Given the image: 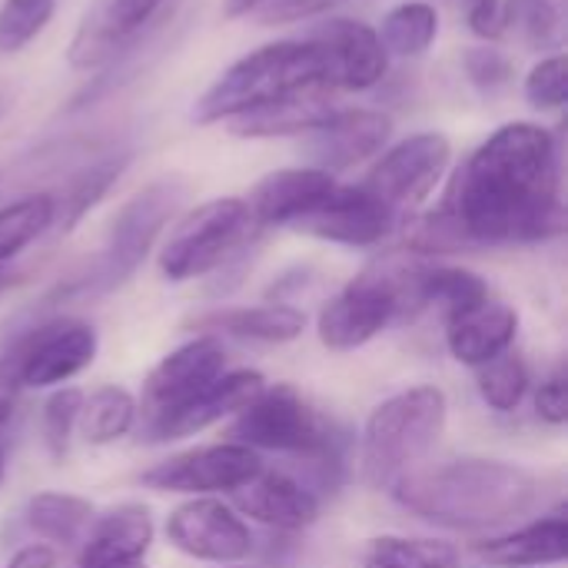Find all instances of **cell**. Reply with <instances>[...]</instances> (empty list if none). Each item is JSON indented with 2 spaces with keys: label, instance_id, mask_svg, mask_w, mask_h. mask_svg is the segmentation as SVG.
Returning a JSON list of instances; mask_svg holds the SVG:
<instances>
[{
  "label": "cell",
  "instance_id": "27",
  "mask_svg": "<svg viewBox=\"0 0 568 568\" xmlns=\"http://www.w3.org/2000/svg\"><path fill=\"white\" fill-rule=\"evenodd\" d=\"M136 399L126 389L100 386L97 393H90V399H83L77 429L90 446H106L123 439L136 426Z\"/></svg>",
  "mask_w": 568,
  "mask_h": 568
},
{
  "label": "cell",
  "instance_id": "43",
  "mask_svg": "<svg viewBox=\"0 0 568 568\" xmlns=\"http://www.w3.org/2000/svg\"><path fill=\"white\" fill-rule=\"evenodd\" d=\"M10 413H13V406H10V399L7 396H0V426L10 419Z\"/></svg>",
  "mask_w": 568,
  "mask_h": 568
},
{
  "label": "cell",
  "instance_id": "23",
  "mask_svg": "<svg viewBox=\"0 0 568 568\" xmlns=\"http://www.w3.org/2000/svg\"><path fill=\"white\" fill-rule=\"evenodd\" d=\"M336 103L329 90H303L286 100L256 106L250 113H240L226 120L233 136L243 140H273V136H306L316 130L326 116H333Z\"/></svg>",
  "mask_w": 568,
  "mask_h": 568
},
{
  "label": "cell",
  "instance_id": "33",
  "mask_svg": "<svg viewBox=\"0 0 568 568\" xmlns=\"http://www.w3.org/2000/svg\"><path fill=\"white\" fill-rule=\"evenodd\" d=\"M57 13V0H3L0 3V53H20L37 40Z\"/></svg>",
  "mask_w": 568,
  "mask_h": 568
},
{
  "label": "cell",
  "instance_id": "14",
  "mask_svg": "<svg viewBox=\"0 0 568 568\" xmlns=\"http://www.w3.org/2000/svg\"><path fill=\"white\" fill-rule=\"evenodd\" d=\"M393 136V116L383 110L356 106V110H333L316 130L303 136V153L310 156V166L326 173L353 170L386 150Z\"/></svg>",
  "mask_w": 568,
  "mask_h": 568
},
{
  "label": "cell",
  "instance_id": "38",
  "mask_svg": "<svg viewBox=\"0 0 568 568\" xmlns=\"http://www.w3.org/2000/svg\"><path fill=\"white\" fill-rule=\"evenodd\" d=\"M466 10V23L483 40H499L513 30V0H453Z\"/></svg>",
  "mask_w": 568,
  "mask_h": 568
},
{
  "label": "cell",
  "instance_id": "46",
  "mask_svg": "<svg viewBox=\"0 0 568 568\" xmlns=\"http://www.w3.org/2000/svg\"><path fill=\"white\" fill-rule=\"evenodd\" d=\"M0 483H3V449H0Z\"/></svg>",
  "mask_w": 568,
  "mask_h": 568
},
{
  "label": "cell",
  "instance_id": "17",
  "mask_svg": "<svg viewBox=\"0 0 568 568\" xmlns=\"http://www.w3.org/2000/svg\"><path fill=\"white\" fill-rule=\"evenodd\" d=\"M336 190V176L316 166H290L266 173L246 196L256 230L263 226H296Z\"/></svg>",
  "mask_w": 568,
  "mask_h": 568
},
{
  "label": "cell",
  "instance_id": "18",
  "mask_svg": "<svg viewBox=\"0 0 568 568\" xmlns=\"http://www.w3.org/2000/svg\"><path fill=\"white\" fill-rule=\"evenodd\" d=\"M266 379L256 369H236V373H223L216 383H210L200 396H193L183 409L170 413L166 419L153 423L146 433V439L160 443V439H186L196 436L223 419H233L240 409H246L260 393H263Z\"/></svg>",
  "mask_w": 568,
  "mask_h": 568
},
{
  "label": "cell",
  "instance_id": "4",
  "mask_svg": "<svg viewBox=\"0 0 568 568\" xmlns=\"http://www.w3.org/2000/svg\"><path fill=\"white\" fill-rule=\"evenodd\" d=\"M423 273L426 263L403 256H386L366 266L320 310V343L333 353H353L396 320L423 313Z\"/></svg>",
  "mask_w": 568,
  "mask_h": 568
},
{
  "label": "cell",
  "instance_id": "40",
  "mask_svg": "<svg viewBox=\"0 0 568 568\" xmlns=\"http://www.w3.org/2000/svg\"><path fill=\"white\" fill-rule=\"evenodd\" d=\"M536 413L542 423L549 426H566L568 419V396H566V376L562 369H556L536 393Z\"/></svg>",
  "mask_w": 568,
  "mask_h": 568
},
{
  "label": "cell",
  "instance_id": "30",
  "mask_svg": "<svg viewBox=\"0 0 568 568\" xmlns=\"http://www.w3.org/2000/svg\"><path fill=\"white\" fill-rule=\"evenodd\" d=\"M53 230V196L30 193L0 206V266Z\"/></svg>",
  "mask_w": 568,
  "mask_h": 568
},
{
  "label": "cell",
  "instance_id": "44",
  "mask_svg": "<svg viewBox=\"0 0 568 568\" xmlns=\"http://www.w3.org/2000/svg\"><path fill=\"white\" fill-rule=\"evenodd\" d=\"M7 283H10V280H7V273L0 270V296H3V290H7Z\"/></svg>",
  "mask_w": 568,
  "mask_h": 568
},
{
  "label": "cell",
  "instance_id": "11",
  "mask_svg": "<svg viewBox=\"0 0 568 568\" xmlns=\"http://www.w3.org/2000/svg\"><path fill=\"white\" fill-rule=\"evenodd\" d=\"M226 373V349L220 336H196L173 353H166L146 376L136 413H143V429L183 409L193 396H200L210 383Z\"/></svg>",
  "mask_w": 568,
  "mask_h": 568
},
{
  "label": "cell",
  "instance_id": "29",
  "mask_svg": "<svg viewBox=\"0 0 568 568\" xmlns=\"http://www.w3.org/2000/svg\"><path fill=\"white\" fill-rule=\"evenodd\" d=\"M459 549L439 539L379 536L363 552V568H459Z\"/></svg>",
  "mask_w": 568,
  "mask_h": 568
},
{
  "label": "cell",
  "instance_id": "41",
  "mask_svg": "<svg viewBox=\"0 0 568 568\" xmlns=\"http://www.w3.org/2000/svg\"><path fill=\"white\" fill-rule=\"evenodd\" d=\"M7 568H57V552L50 546H27L10 559Z\"/></svg>",
  "mask_w": 568,
  "mask_h": 568
},
{
  "label": "cell",
  "instance_id": "20",
  "mask_svg": "<svg viewBox=\"0 0 568 568\" xmlns=\"http://www.w3.org/2000/svg\"><path fill=\"white\" fill-rule=\"evenodd\" d=\"M153 546V516L136 506H116L93 519L87 539L80 542L77 568H146Z\"/></svg>",
  "mask_w": 568,
  "mask_h": 568
},
{
  "label": "cell",
  "instance_id": "1",
  "mask_svg": "<svg viewBox=\"0 0 568 568\" xmlns=\"http://www.w3.org/2000/svg\"><path fill=\"white\" fill-rule=\"evenodd\" d=\"M566 230L562 156L539 123H503L449 176L436 210L406 223L419 256L542 243Z\"/></svg>",
  "mask_w": 568,
  "mask_h": 568
},
{
  "label": "cell",
  "instance_id": "31",
  "mask_svg": "<svg viewBox=\"0 0 568 568\" xmlns=\"http://www.w3.org/2000/svg\"><path fill=\"white\" fill-rule=\"evenodd\" d=\"M493 296L489 283L473 273V270H463V266H429L426 263V273H423V303L426 310L429 306H439L443 320Z\"/></svg>",
  "mask_w": 568,
  "mask_h": 568
},
{
  "label": "cell",
  "instance_id": "10",
  "mask_svg": "<svg viewBox=\"0 0 568 568\" xmlns=\"http://www.w3.org/2000/svg\"><path fill=\"white\" fill-rule=\"evenodd\" d=\"M453 163V143L439 130L413 133L399 140L396 146L383 150V156L369 166L363 176V190L373 193L383 206H389L399 220H406L413 210H419Z\"/></svg>",
  "mask_w": 568,
  "mask_h": 568
},
{
  "label": "cell",
  "instance_id": "6",
  "mask_svg": "<svg viewBox=\"0 0 568 568\" xmlns=\"http://www.w3.org/2000/svg\"><path fill=\"white\" fill-rule=\"evenodd\" d=\"M230 443L253 453H286L310 459L313 466H339V433L316 406H310L290 383L263 386V393L233 416Z\"/></svg>",
  "mask_w": 568,
  "mask_h": 568
},
{
  "label": "cell",
  "instance_id": "39",
  "mask_svg": "<svg viewBox=\"0 0 568 568\" xmlns=\"http://www.w3.org/2000/svg\"><path fill=\"white\" fill-rule=\"evenodd\" d=\"M333 3H339V0H260V7L253 13H256V20L263 27H280V23H296V20L320 17Z\"/></svg>",
  "mask_w": 568,
  "mask_h": 568
},
{
  "label": "cell",
  "instance_id": "26",
  "mask_svg": "<svg viewBox=\"0 0 568 568\" xmlns=\"http://www.w3.org/2000/svg\"><path fill=\"white\" fill-rule=\"evenodd\" d=\"M97 513L87 499L70 493H40L27 503V526L53 546L73 549L87 539Z\"/></svg>",
  "mask_w": 568,
  "mask_h": 568
},
{
  "label": "cell",
  "instance_id": "36",
  "mask_svg": "<svg viewBox=\"0 0 568 568\" xmlns=\"http://www.w3.org/2000/svg\"><path fill=\"white\" fill-rule=\"evenodd\" d=\"M523 93L526 100L536 106V110H562L568 100V60L566 53H552V57H542L526 83H523Z\"/></svg>",
  "mask_w": 568,
  "mask_h": 568
},
{
  "label": "cell",
  "instance_id": "13",
  "mask_svg": "<svg viewBox=\"0 0 568 568\" xmlns=\"http://www.w3.org/2000/svg\"><path fill=\"white\" fill-rule=\"evenodd\" d=\"M263 473V463L253 449L236 443H216L203 449H190L170 456L146 469L140 479L156 493H183V496H210V493H233L253 476Z\"/></svg>",
  "mask_w": 568,
  "mask_h": 568
},
{
  "label": "cell",
  "instance_id": "25",
  "mask_svg": "<svg viewBox=\"0 0 568 568\" xmlns=\"http://www.w3.org/2000/svg\"><path fill=\"white\" fill-rule=\"evenodd\" d=\"M130 163V153H106L87 166H80L60 193H50L53 196V230L57 233H70L77 230V223L110 193V186L123 176Z\"/></svg>",
  "mask_w": 568,
  "mask_h": 568
},
{
  "label": "cell",
  "instance_id": "37",
  "mask_svg": "<svg viewBox=\"0 0 568 568\" xmlns=\"http://www.w3.org/2000/svg\"><path fill=\"white\" fill-rule=\"evenodd\" d=\"M463 73L483 97H496L516 80L513 60L496 47H469L463 53Z\"/></svg>",
  "mask_w": 568,
  "mask_h": 568
},
{
  "label": "cell",
  "instance_id": "24",
  "mask_svg": "<svg viewBox=\"0 0 568 568\" xmlns=\"http://www.w3.org/2000/svg\"><path fill=\"white\" fill-rule=\"evenodd\" d=\"M196 329L206 336H236L253 343H293L306 329V313L286 303H263V306H230L213 310L193 320Z\"/></svg>",
  "mask_w": 568,
  "mask_h": 568
},
{
  "label": "cell",
  "instance_id": "22",
  "mask_svg": "<svg viewBox=\"0 0 568 568\" xmlns=\"http://www.w3.org/2000/svg\"><path fill=\"white\" fill-rule=\"evenodd\" d=\"M473 552L496 568H542L559 566L568 556V523L562 513L536 519L516 532L489 536L473 546Z\"/></svg>",
  "mask_w": 568,
  "mask_h": 568
},
{
  "label": "cell",
  "instance_id": "12",
  "mask_svg": "<svg viewBox=\"0 0 568 568\" xmlns=\"http://www.w3.org/2000/svg\"><path fill=\"white\" fill-rule=\"evenodd\" d=\"M166 539L176 552L210 566H240L253 552V536L243 516L206 496H196L170 513Z\"/></svg>",
  "mask_w": 568,
  "mask_h": 568
},
{
  "label": "cell",
  "instance_id": "5",
  "mask_svg": "<svg viewBox=\"0 0 568 568\" xmlns=\"http://www.w3.org/2000/svg\"><path fill=\"white\" fill-rule=\"evenodd\" d=\"M449 403L436 386H413L383 399L359 439V479L369 489H393L426 466L446 433Z\"/></svg>",
  "mask_w": 568,
  "mask_h": 568
},
{
  "label": "cell",
  "instance_id": "42",
  "mask_svg": "<svg viewBox=\"0 0 568 568\" xmlns=\"http://www.w3.org/2000/svg\"><path fill=\"white\" fill-rule=\"evenodd\" d=\"M256 7H260V0H223V17L240 20V17H250Z\"/></svg>",
  "mask_w": 568,
  "mask_h": 568
},
{
  "label": "cell",
  "instance_id": "7",
  "mask_svg": "<svg viewBox=\"0 0 568 568\" xmlns=\"http://www.w3.org/2000/svg\"><path fill=\"white\" fill-rule=\"evenodd\" d=\"M180 203H183V186L170 180H156L143 186L140 193H133L113 216L106 243L97 253V260L87 266L83 276L70 280L60 293L100 296V293H113L116 286H123L143 266L153 243L160 240L166 223L176 216Z\"/></svg>",
  "mask_w": 568,
  "mask_h": 568
},
{
  "label": "cell",
  "instance_id": "9",
  "mask_svg": "<svg viewBox=\"0 0 568 568\" xmlns=\"http://www.w3.org/2000/svg\"><path fill=\"white\" fill-rule=\"evenodd\" d=\"M97 329L83 320H47L0 356V383L17 389H53L90 369L97 359Z\"/></svg>",
  "mask_w": 568,
  "mask_h": 568
},
{
  "label": "cell",
  "instance_id": "19",
  "mask_svg": "<svg viewBox=\"0 0 568 568\" xmlns=\"http://www.w3.org/2000/svg\"><path fill=\"white\" fill-rule=\"evenodd\" d=\"M233 509L253 523L276 532H303L320 519V499L313 489L296 483L286 473H260L240 489L230 493Z\"/></svg>",
  "mask_w": 568,
  "mask_h": 568
},
{
  "label": "cell",
  "instance_id": "16",
  "mask_svg": "<svg viewBox=\"0 0 568 568\" xmlns=\"http://www.w3.org/2000/svg\"><path fill=\"white\" fill-rule=\"evenodd\" d=\"M306 40L323 47L333 90H373L389 70V53L383 50L376 27L363 20H323L306 33Z\"/></svg>",
  "mask_w": 568,
  "mask_h": 568
},
{
  "label": "cell",
  "instance_id": "34",
  "mask_svg": "<svg viewBox=\"0 0 568 568\" xmlns=\"http://www.w3.org/2000/svg\"><path fill=\"white\" fill-rule=\"evenodd\" d=\"M106 23L126 43L160 33L173 17V0H100Z\"/></svg>",
  "mask_w": 568,
  "mask_h": 568
},
{
  "label": "cell",
  "instance_id": "21",
  "mask_svg": "<svg viewBox=\"0 0 568 568\" xmlns=\"http://www.w3.org/2000/svg\"><path fill=\"white\" fill-rule=\"evenodd\" d=\"M516 333H519V313L496 296H486L446 316V346L453 359L473 369L509 353V346L516 343Z\"/></svg>",
  "mask_w": 568,
  "mask_h": 568
},
{
  "label": "cell",
  "instance_id": "15",
  "mask_svg": "<svg viewBox=\"0 0 568 568\" xmlns=\"http://www.w3.org/2000/svg\"><path fill=\"white\" fill-rule=\"evenodd\" d=\"M399 223L403 220L389 206H383L373 193H366L359 183L356 186L336 183V190L313 213H306L293 230L326 243L363 250V246H379L386 236H393Z\"/></svg>",
  "mask_w": 568,
  "mask_h": 568
},
{
  "label": "cell",
  "instance_id": "28",
  "mask_svg": "<svg viewBox=\"0 0 568 568\" xmlns=\"http://www.w3.org/2000/svg\"><path fill=\"white\" fill-rule=\"evenodd\" d=\"M376 33L389 57H419L439 37V13L426 0H409L393 7Z\"/></svg>",
  "mask_w": 568,
  "mask_h": 568
},
{
  "label": "cell",
  "instance_id": "32",
  "mask_svg": "<svg viewBox=\"0 0 568 568\" xmlns=\"http://www.w3.org/2000/svg\"><path fill=\"white\" fill-rule=\"evenodd\" d=\"M476 386H479V396L486 399L489 409L496 413H513L526 393H529V369L519 356L513 353H503L496 359H489L486 366L476 369Z\"/></svg>",
  "mask_w": 568,
  "mask_h": 568
},
{
  "label": "cell",
  "instance_id": "47",
  "mask_svg": "<svg viewBox=\"0 0 568 568\" xmlns=\"http://www.w3.org/2000/svg\"><path fill=\"white\" fill-rule=\"evenodd\" d=\"M552 3H566V0H552Z\"/></svg>",
  "mask_w": 568,
  "mask_h": 568
},
{
  "label": "cell",
  "instance_id": "8",
  "mask_svg": "<svg viewBox=\"0 0 568 568\" xmlns=\"http://www.w3.org/2000/svg\"><path fill=\"white\" fill-rule=\"evenodd\" d=\"M256 236V223L243 196H216L193 206L160 250V273L186 283L226 266Z\"/></svg>",
  "mask_w": 568,
  "mask_h": 568
},
{
  "label": "cell",
  "instance_id": "2",
  "mask_svg": "<svg viewBox=\"0 0 568 568\" xmlns=\"http://www.w3.org/2000/svg\"><path fill=\"white\" fill-rule=\"evenodd\" d=\"M539 479L499 459H456L436 469L419 466L403 483L393 486V496L416 513L419 519L459 532H493L539 503Z\"/></svg>",
  "mask_w": 568,
  "mask_h": 568
},
{
  "label": "cell",
  "instance_id": "3",
  "mask_svg": "<svg viewBox=\"0 0 568 568\" xmlns=\"http://www.w3.org/2000/svg\"><path fill=\"white\" fill-rule=\"evenodd\" d=\"M303 90H329L326 53L313 40H280L230 63L193 103V123H226Z\"/></svg>",
  "mask_w": 568,
  "mask_h": 568
},
{
  "label": "cell",
  "instance_id": "35",
  "mask_svg": "<svg viewBox=\"0 0 568 568\" xmlns=\"http://www.w3.org/2000/svg\"><path fill=\"white\" fill-rule=\"evenodd\" d=\"M80 406H83V393L73 386H60L47 396L43 413H40V433H43V446L53 459L67 456L70 436L80 419Z\"/></svg>",
  "mask_w": 568,
  "mask_h": 568
},
{
  "label": "cell",
  "instance_id": "45",
  "mask_svg": "<svg viewBox=\"0 0 568 568\" xmlns=\"http://www.w3.org/2000/svg\"><path fill=\"white\" fill-rule=\"evenodd\" d=\"M10 103H7V97H0V116H3V110H7Z\"/></svg>",
  "mask_w": 568,
  "mask_h": 568
}]
</instances>
